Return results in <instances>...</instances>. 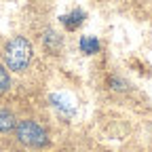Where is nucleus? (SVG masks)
I'll list each match as a JSON object with an SVG mask.
<instances>
[{
  "instance_id": "nucleus-2",
  "label": "nucleus",
  "mask_w": 152,
  "mask_h": 152,
  "mask_svg": "<svg viewBox=\"0 0 152 152\" xmlns=\"http://www.w3.org/2000/svg\"><path fill=\"white\" fill-rule=\"evenodd\" d=\"M2 57H4V66H7L9 72H13V74H23V72L30 70L32 59H34L32 42L28 40L26 36H13L11 40L4 45Z\"/></svg>"
},
{
  "instance_id": "nucleus-3",
  "label": "nucleus",
  "mask_w": 152,
  "mask_h": 152,
  "mask_svg": "<svg viewBox=\"0 0 152 152\" xmlns=\"http://www.w3.org/2000/svg\"><path fill=\"white\" fill-rule=\"evenodd\" d=\"M17 123H19V118L15 116V112L0 104V135H13Z\"/></svg>"
},
{
  "instance_id": "nucleus-5",
  "label": "nucleus",
  "mask_w": 152,
  "mask_h": 152,
  "mask_svg": "<svg viewBox=\"0 0 152 152\" xmlns=\"http://www.w3.org/2000/svg\"><path fill=\"white\" fill-rule=\"evenodd\" d=\"M83 19H85V13H83V11H74V13L61 17V23H64L68 30H74V28H78V26L83 23Z\"/></svg>"
},
{
  "instance_id": "nucleus-6",
  "label": "nucleus",
  "mask_w": 152,
  "mask_h": 152,
  "mask_svg": "<svg viewBox=\"0 0 152 152\" xmlns=\"http://www.w3.org/2000/svg\"><path fill=\"white\" fill-rule=\"evenodd\" d=\"M83 49H87V51H97V42H95V40H83Z\"/></svg>"
},
{
  "instance_id": "nucleus-4",
  "label": "nucleus",
  "mask_w": 152,
  "mask_h": 152,
  "mask_svg": "<svg viewBox=\"0 0 152 152\" xmlns=\"http://www.w3.org/2000/svg\"><path fill=\"white\" fill-rule=\"evenodd\" d=\"M13 87V80H11V72L7 70V66L0 61V95H7Z\"/></svg>"
},
{
  "instance_id": "nucleus-1",
  "label": "nucleus",
  "mask_w": 152,
  "mask_h": 152,
  "mask_svg": "<svg viewBox=\"0 0 152 152\" xmlns=\"http://www.w3.org/2000/svg\"><path fill=\"white\" fill-rule=\"evenodd\" d=\"M13 137L19 146H23L28 150H36V152L51 146V135L47 127L36 118H19Z\"/></svg>"
}]
</instances>
